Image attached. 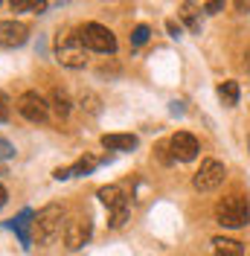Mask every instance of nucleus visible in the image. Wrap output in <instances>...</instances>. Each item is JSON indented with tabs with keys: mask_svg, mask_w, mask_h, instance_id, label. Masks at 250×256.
I'll return each mask as SVG.
<instances>
[{
	"mask_svg": "<svg viewBox=\"0 0 250 256\" xmlns=\"http://www.w3.org/2000/svg\"><path fill=\"white\" fill-rule=\"evenodd\" d=\"M56 58L64 67H73V70L84 67V62H88V47H84V41H82L78 32H67V35H62L56 41Z\"/></svg>",
	"mask_w": 250,
	"mask_h": 256,
	"instance_id": "obj_3",
	"label": "nucleus"
},
{
	"mask_svg": "<svg viewBox=\"0 0 250 256\" xmlns=\"http://www.w3.org/2000/svg\"><path fill=\"white\" fill-rule=\"evenodd\" d=\"M6 198H9V192H6V186H3V184H0V207L6 204Z\"/></svg>",
	"mask_w": 250,
	"mask_h": 256,
	"instance_id": "obj_25",
	"label": "nucleus"
},
{
	"mask_svg": "<svg viewBox=\"0 0 250 256\" xmlns=\"http://www.w3.org/2000/svg\"><path fill=\"white\" fill-rule=\"evenodd\" d=\"M224 175H227V169H224V163L221 160H204L201 169L195 172V178H192V186L198 192H212L218 190L221 184H224Z\"/></svg>",
	"mask_w": 250,
	"mask_h": 256,
	"instance_id": "obj_6",
	"label": "nucleus"
},
{
	"mask_svg": "<svg viewBox=\"0 0 250 256\" xmlns=\"http://www.w3.org/2000/svg\"><path fill=\"white\" fill-rule=\"evenodd\" d=\"M212 256H244L242 242L227 239V236H216L212 239Z\"/></svg>",
	"mask_w": 250,
	"mask_h": 256,
	"instance_id": "obj_13",
	"label": "nucleus"
},
{
	"mask_svg": "<svg viewBox=\"0 0 250 256\" xmlns=\"http://www.w3.org/2000/svg\"><path fill=\"white\" fill-rule=\"evenodd\" d=\"M15 154V148L6 143V140H0V160H6V158H12Z\"/></svg>",
	"mask_w": 250,
	"mask_h": 256,
	"instance_id": "obj_22",
	"label": "nucleus"
},
{
	"mask_svg": "<svg viewBox=\"0 0 250 256\" xmlns=\"http://www.w3.org/2000/svg\"><path fill=\"white\" fill-rule=\"evenodd\" d=\"M248 152H250V137H248Z\"/></svg>",
	"mask_w": 250,
	"mask_h": 256,
	"instance_id": "obj_27",
	"label": "nucleus"
},
{
	"mask_svg": "<svg viewBox=\"0 0 250 256\" xmlns=\"http://www.w3.org/2000/svg\"><path fill=\"white\" fill-rule=\"evenodd\" d=\"M90 218L84 216H76V218H70V222L64 224V244L70 248V250H78L82 244H88V239H90Z\"/></svg>",
	"mask_w": 250,
	"mask_h": 256,
	"instance_id": "obj_8",
	"label": "nucleus"
},
{
	"mask_svg": "<svg viewBox=\"0 0 250 256\" xmlns=\"http://www.w3.org/2000/svg\"><path fill=\"white\" fill-rule=\"evenodd\" d=\"M216 222L221 227H244L250 222V204L242 195H227L216 204Z\"/></svg>",
	"mask_w": 250,
	"mask_h": 256,
	"instance_id": "obj_1",
	"label": "nucleus"
},
{
	"mask_svg": "<svg viewBox=\"0 0 250 256\" xmlns=\"http://www.w3.org/2000/svg\"><path fill=\"white\" fill-rule=\"evenodd\" d=\"M99 195V201L108 207L110 218L108 224L116 230V227H122L125 222H128V195L122 192V186H102V190L96 192Z\"/></svg>",
	"mask_w": 250,
	"mask_h": 256,
	"instance_id": "obj_4",
	"label": "nucleus"
},
{
	"mask_svg": "<svg viewBox=\"0 0 250 256\" xmlns=\"http://www.w3.org/2000/svg\"><path fill=\"white\" fill-rule=\"evenodd\" d=\"M82 41H84V47L94 50V52H114L116 50V38H114V32L108 26H102V24H84L82 30Z\"/></svg>",
	"mask_w": 250,
	"mask_h": 256,
	"instance_id": "obj_5",
	"label": "nucleus"
},
{
	"mask_svg": "<svg viewBox=\"0 0 250 256\" xmlns=\"http://www.w3.org/2000/svg\"><path fill=\"white\" fill-rule=\"evenodd\" d=\"M9 6H12L15 12H44V9H47L44 0H12Z\"/></svg>",
	"mask_w": 250,
	"mask_h": 256,
	"instance_id": "obj_16",
	"label": "nucleus"
},
{
	"mask_svg": "<svg viewBox=\"0 0 250 256\" xmlns=\"http://www.w3.org/2000/svg\"><path fill=\"white\" fill-rule=\"evenodd\" d=\"M166 30L172 32V38H178V35H180V24H174V20H169V24H166Z\"/></svg>",
	"mask_w": 250,
	"mask_h": 256,
	"instance_id": "obj_23",
	"label": "nucleus"
},
{
	"mask_svg": "<svg viewBox=\"0 0 250 256\" xmlns=\"http://www.w3.org/2000/svg\"><path fill=\"white\" fill-rule=\"evenodd\" d=\"M15 105H18V111H20V116L30 120V122H44L50 116V102L41 94H35V90L20 94Z\"/></svg>",
	"mask_w": 250,
	"mask_h": 256,
	"instance_id": "obj_7",
	"label": "nucleus"
},
{
	"mask_svg": "<svg viewBox=\"0 0 250 256\" xmlns=\"http://www.w3.org/2000/svg\"><path fill=\"white\" fill-rule=\"evenodd\" d=\"M50 108H52V114H56L58 120H67V114H70V96L64 94L62 88H56V90L50 94Z\"/></svg>",
	"mask_w": 250,
	"mask_h": 256,
	"instance_id": "obj_14",
	"label": "nucleus"
},
{
	"mask_svg": "<svg viewBox=\"0 0 250 256\" xmlns=\"http://www.w3.org/2000/svg\"><path fill=\"white\" fill-rule=\"evenodd\" d=\"M169 152H172V158H174V160H180V163H189V160L198 158L201 146H198V140H195L189 131H178L172 140H169Z\"/></svg>",
	"mask_w": 250,
	"mask_h": 256,
	"instance_id": "obj_9",
	"label": "nucleus"
},
{
	"mask_svg": "<svg viewBox=\"0 0 250 256\" xmlns=\"http://www.w3.org/2000/svg\"><path fill=\"white\" fill-rule=\"evenodd\" d=\"M180 18L186 20V26L192 32L201 30V18H198V12H195V6H192V3H184V6H180Z\"/></svg>",
	"mask_w": 250,
	"mask_h": 256,
	"instance_id": "obj_17",
	"label": "nucleus"
},
{
	"mask_svg": "<svg viewBox=\"0 0 250 256\" xmlns=\"http://www.w3.org/2000/svg\"><path fill=\"white\" fill-rule=\"evenodd\" d=\"M0 120H9V99L0 90Z\"/></svg>",
	"mask_w": 250,
	"mask_h": 256,
	"instance_id": "obj_21",
	"label": "nucleus"
},
{
	"mask_svg": "<svg viewBox=\"0 0 250 256\" xmlns=\"http://www.w3.org/2000/svg\"><path fill=\"white\" fill-rule=\"evenodd\" d=\"M26 41V26L18 20H0V47H20Z\"/></svg>",
	"mask_w": 250,
	"mask_h": 256,
	"instance_id": "obj_10",
	"label": "nucleus"
},
{
	"mask_svg": "<svg viewBox=\"0 0 250 256\" xmlns=\"http://www.w3.org/2000/svg\"><path fill=\"white\" fill-rule=\"evenodd\" d=\"M244 67H248V76H250V44H248V50H244Z\"/></svg>",
	"mask_w": 250,
	"mask_h": 256,
	"instance_id": "obj_26",
	"label": "nucleus"
},
{
	"mask_svg": "<svg viewBox=\"0 0 250 256\" xmlns=\"http://www.w3.org/2000/svg\"><path fill=\"white\" fill-rule=\"evenodd\" d=\"M52 178H56V180H67V178H73V166H64V169H56V172H52Z\"/></svg>",
	"mask_w": 250,
	"mask_h": 256,
	"instance_id": "obj_20",
	"label": "nucleus"
},
{
	"mask_svg": "<svg viewBox=\"0 0 250 256\" xmlns=\"http://www.w3.org/2000/svg\"><path fill=\"white\" fill-rule=\"evenodd\" d=\"M58 233H62V207H58V204H50V207H44L35 216V222H32V242L47 244V242H52Z\"/></svg>",
	"mask_w": 250,
	"mask_h": 256,
	"instance_id": "obj_2",
	"label": "nucleus"
},
{
	"mask_svg": "<svg viewBox=\"0 0 250 256\" xmlns=\"http://www.w3.org/2000/svg\"><path fill=\"white\" fill-rule=\"evenodd\" d=\"M218 99H221L224 108H236V105H238V82H233V79L221 82L218 84Z\"/></svg>",
	"mask_w": 250,
	"mask_h": 256,
	"instance_id": "obj_15",
	"label": "nucleus"
},
{
	"mask_svg": "<svg viewBox=\"0 0 250 256\" xmlns=\"http://www.w3.org/2000/svg\"><path fill=\"white\" fill-rule=\"evenodd\" d=\"M204 9H206V12H218V9H224V3H218V0H212V3H206Z\"/></svg>",
	"mask_w": 250,
	"mask_h": 256,
	"instance_id": "obj_24",
	"label": "nucleus"
},
{
	"mask_svg": "<svg viewBox=\"0 0 250 256\" xmlns=\"http://www.w3.org/2000/svg\"><path fill=\"white\" fill-rule=\"evenodd\" d=\"M148 35H152V30H148V26H146V24H140V26H137V30L131 32V44H134V47H142V44H146V41H148Z\"/></svg>",
	"mask_w": 250,
	"mask_h": 256,
	"instance_id": "obj_18",
	"label": "nucleus"
},
{
	"mask_svg": "<svg viewBox=\"0 0 250 256\" xmlns=\"http://www.w3.org/2000/svg\"><path fill=\"white\" fill-rule=\"evenodd\" d=\"M94 166H96L94 158H82L76 166H73V175H88V172H94Z\"/></svg>",
	"mask_w": 250,
	"mask_h": 256,
	"instance_id": "obj_19",
	"label": "nucleus"
},
{
	"mask_svg": "<svg viewBox=\"0 0 250 256\" xmlns=\"http://www.w3.org/2000/svg\"><path fill=\"white\" fill-rule=\"evenodd\" d=\"M102 146L108 152H131L137 146V137L134 134H105L102 137Z\"/></svg>",
	"mask_w": 250,
	"mask_h": 256,
	"instance_id": "obj_12",
	"label": "nucleus"
},
{
	"mask_svg": "<svg viewBox=\"0 0 250 256\" xmlns=\"http://www.w3.org/2000/svg\"><path fill=\"white\" fill-rule=\"evenodd\" d=\"M32 218H35V216H32V210H24L18 218H12V222H9V227L15 230L18 236H20V244H24V248H32V233H30Z\"/></svg>",
	"mask_w": 250,
	"mask_h": 256,
	"instance_id": "obj_11",
	"label": "nucleus"
}]
</instances>
